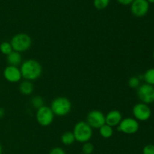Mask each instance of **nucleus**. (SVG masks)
Wrapping results in <instances>:
<instances>
[{
	"instance_id": "nucleus-1",
	"label": "nucleus",
	"mask_w": 154,
	"mask_h": 154,
	"mask_svg": "<svg viewBox=\"0 0 154 154\" xmlns=\"http://www.w3.org/2000/svg\"><path fill=\"white\" fill-rule=\"evenodd\" d=\"M20 70L23 78L26 81H32L38 79L41 77L42 74V66L37 60L29 59L21 63Z\"/></svg>"
},
{
	"instance_id": "nucleus-2",
	"label": "nucleus",
	"mask_w": 154,
	"mask_h": 154,
	"mask_svg": "<svg viewBox=\"0 0 154 154\" xmlns=\"http://www.w3.org/2000/svg\"><path fill=\"white\" fill-rule=\"evenodd\" d=\"M50 108L52 110L54 116L64 117L70 113L72 110V102L68 98L60 96L52 101Z\"/></svg>"
},
{
	"instance_id": "nucleus-3",
	"label": "nucleus",
	"mask_w": 154,
	"mask_h": 154,
	"mask_svg": "<svg viewBox=\"0 0 154 154\" xmlns=\"http://www.w3.org/2000/svg\"><path fill=\"white\" fill-rule=\"evenodd\" d=\"M75 141L80 143L88 142L93 136V129L86 121L78 122L73 129Z\"/></svg>"
},
{
	"instance_id": "nucleus-4",
	"label": "nucleus",
	"mask_w": 154,
	"mask_h": 154,
	"mask_svg": "<svg viewBox=\"0 0 154 154\" xmlns=\"http://www.w3.org/2000/svg\"><path fill=\"white\" fill-rule=\"evenodd\" d=\"M13 51L22 53L28 51L32 46V38L26 33H18L14 35L11 40Z\"/></svg>"
},
{
	"instance_id": "nucleus-5",
	"label": "nucleus",
	"mask_w": 154,
	"mask_h": 154,
	"mask_svg": "<svg viewBox=\"0 0 154 154\" xmlns=\"http://www.w3.org/2000/svg\"><path fill=\"white\" fill-rule=\"evenodd\" d=\"M35 117L38 123L43 127H46L53 123L54 114L50 107L44 105L37 110Z\"/></svg>"
},
{
	"instance_id": "nucleus-6",
	"label": "nucleus",
	"mask_w": 154,
	"mask_h": 154,
	"mask_svg": "<svg viewBox=\"0 0 154 154\" xmlns=\"http://www.w3.org/2000/svg\"><path fill=\"white\" fill-rule=\"evenodd\" d=\"M139 129V123L138 120L132 117L123 119L117 126V130L126 135H133Z\"/></svg>"
},
{
	"instance_id": "nucleus-7",
	"label": "nucleus",
	"mask_w": 154,
	"mask_h": 154,
	"mask_svg": "<svg viewBox=\"0 0 154 154\" xmlns=\"http://www.w3.org/2000/svg\"><path fill=\"white\" fill-rule=\"evenodd\" d=\"M137 95L142 103L149 105L154 102V87L147 84L139 86L137 90Z\"/></svg>"
},
{
	"instance_id": "nucleus-8",
	"label": "nucleus",
	"mask_w": 154,
	"mask_h": 154,
	"mask_svg": "<svg viewBox=\"0 0 154 154\" xmlns=\"http://www.w3.org/2000/svg\"><path fill=\"white\" fill-rule=\"evenodd\" d=\"M132 114L134 117L138 121H147L150 118L152 114L151 109L148 105L140 102L136 104L132 108Z\"/></svg>"
},
{
	"instance_id": "nucleus-9",
	"label": "nucleus",
	"mask_w": 154,
	"mask_h": 154,
	"mask_svg": "<svg viewBox=\"0 0 154 154\" xmlns=\"http://www.w3.org/2000/svg\"><path fill=\"white\" fill-rule=\"evenodd\" d=\"M86 122L90 125L92 129H99L105 124V115L102 111L93 110L88 113Z\"/></svg>"
},
{
	"instance_id": "nucleus-10",
	"label": "nucleus",
	"mask_w": 154,
	"mask_h": 154,
	"mask_svg": "<svg viewBox=\"0 0 154 154\" xmlns=\"http://www.w3.org/2000/svg\"><path fill=\"white\" fill-rule=\"evenodd\" d=\"M150 8V3L147 0H134L131 4V11L134 16L142 17L145 16Z\"/></svg>"
},
{
	"instance_id": "nucleus-11",
	"label": "nucleus",
	"mask_w": 154,
	"mask_h": 154,
	"mask_svg": "<svg viewBox=\"0 0 154 154\" xmlns=\"http://www.w3.org/2000/svg\"><path fill=\"white\" fill-rule=\"evenodd\" d=\"M3 77L8 82L10 83H17L22 79V75L19 68L12 66H8L5 68Z\"/></svg>"
},
{
	"instance_id": "nucleus-12",
	"label": "nucleus",
	"mask_w": 154,
	"mask_h": 154,
	"mask_svg": "<svg viewBox=\"0 0 154 154\" xmlns=\"http://www.w3.org/2000/svg\"><path fill=\"white\" fill-rule=\"evenodd\" d=\"M123 120L122 114L117 110H112L109 111L105 116V124L114 127L117 126Z\"/></svg>"
},
{
	"instance_id": "nucleus-13",
	"label": "nucleus",
	"mask_w": 154,
	"mask_h": 154,
	"mask_svg": "<svg viewBox=\"0 0 154 154\" xmlns=\"http://www.w3.org/2000/svg\"><path fill=\"white\" fill-rule=\"evenodd\" d=\"M7 63L8 66H17L22 63V55L20 53L13 51L7 56Z\"/></svg>"
},
{
	"instance_id": "nucleus-14",
	"label": "nucleus",
	"mask_w": 154,
	"mask_h": 154,
	"mask_svg": "<svg viewBox=\"0 0 154 154\" xmlns=\"http://www.w3.org/2000/svg\"><path fill=\"white\" fill-rule=\"evenodd\" d=\"M19 90L21 94L29 96L32 93L34 90V85L32 83V81L24 80L23 81H21L19 85Z\"/></svg>"
},
{
	"instance_id": "nucleus-15",
	"label": "nucleus",
	"mask_w": 154,
	"mask_h": 154,
	"mask_svg": "<svg viewBox=\"0 0 154 154\" xmlns=\"http://www.w3.org/2000/svg\"><path fill=\"white\" fill-rule=\"evenodd\" d=\"M75 141V136H74L73 132H64L61 136V142L63 143L64 145L69 146L72 145L74 142Z\"/></svg>"
},
{
	"instance_id": "nucleus-16",
	"label": "nucleus",
	"mask_w": 154,
	"mask_h": 154,
	"mask_svg": "<svg viewBox=\"0 0 154 154\" xmlns=\"http://www.w3.org/2000/svg\"><path fill=\"white\" fill-rule=\"evenodd\" d=\"M99 134L101 135V136L105 138H109L114 134V129L113 127L108 126V125L105 124L102 126V127L99 128Z\"/></svg>"
},
{
	"instance_id": "nucleus-17",
	"label": "nucleus",
	"mask_w": 154,
	"mask_h": 154,
	"mask_svg": "<svg viewBox=\"0 0 154 154\" xmlns=\"http://www.w3.org/2000/svg\"><path fill=\"white\" fill-rule=\"evenodd\" d=\"M143 78H144L146 84L154 86V68L147 69L144 73Z\"/></svg>"
},
{
	"instance_id": "nucleus-18",
	"label": "nucleus",
	"mask_w": 154,
	"mask_h": 154,
	"mask_svg": "<svg viewBox=\"0 0 154 154\" xmlns=\"http://www.w3.org/2000/svg\"><path fill=\"white\" fill-rule=\"evenodd\" d=\"M0 51H1L2 54L6 56L11 54L13 51V48H12V46L10 42H4L1 43V45H0Z\"/></svg>"
},
{
	"instance_id": "nucleus-19",
	"label": "nucleus",
	"mask_w": 154,
	"mask_h": 154,
	"mask_svg": "<svg viewBox=\"0 0 154 154\" xmlns=\"http://www.w3.org/2000/svg\"><path fill=\"white\" fill-rule=\"evenodd\" d=\"M44 103H45L44 99L39 96H34V97H32V99L31 100L32 106L37 110L39 109L40 108H42V106H44V105H45Z\"/></svg>"
},
{
	"instance_id": "nucleus-20",
	"label": "nucleus",
	"mask_w": 154,
	"mask_h": 154,
	"mask_svg": "<svg viewBox=\"0 0 154 154\" xmlns=\"http://www.w3.org/2000/svg\"><path fill=\"white\" fill-rule=\"evenodd\" d=\"M110 3V0H93V5L95 8L99 10L106 8Z\"/></svg>"
},
{
	"instance_id": "nucleus-21",
	"label": "nucleus",
	"mask_w": 154,
	"mask_h": 154,
	"mask_svg": "<svg viewBox=\"0 0 154 154\" xmlns=\"http://www.w3.org/2000/svg\"><path fill=\"white\" fill-rule=\"evenodd\" d=\"M128 85L130 88H138L140 86V78L137 76L131 77L128 81Z\"/></svg>"
},
{
	"instance_id": "nucleus-22",
	"label": "nucleus",
	"mask_w": 154,
	"mask_h": 154,
	"mask_svg": "<svg viewBox=\"0 0 154 154\" xmlns=\"http://www.w3.org/2000/svg\"><path fill=\"white\" fill-rule=\"evenodd\" d=\"M94 151V146L92 143L86 142L84 143L82 146V153L83 154H92Z\"/></svg>"
},
{
	"instance_id": "nucleus-23",
	"label": "nucleus",
	"mask_w": 154,
	"mask_h": 154,
	"mask_svg": "<svg viewBox=\"0 0 154 154\" xmlns=\"http://www.w3.org/2000/svg\"><path fill=\"white\" fill-rule=\"evenodd\" d=\"M143 154H154L153 144H147L143 148Z\"/></svg>"
},
{
	"instance_id": "nucleus-24",
	"label": "nucleus",
	"mask_w": 154,
	"mask_h": 154,
	"mask_svg": "<svg viewBox=\"0 0 154 154\" xmlns=\"http://www.w3.org/2000/svg\"><path fill=\"white\" fill-rule=\"evenodd\" d=\"M49 154H66V153L63 148L57 147H54V148H53L52 150L50 151Z\"/></svg>"
},
{
	"instance_id": "nucleus-25",
	"label": "nucleus",
	"mask_w": 154,
	"mask_h": 154,
	"mask_svg": "<svg viewBox=\"0 0 154 154\" xmlns=\"http://www.w3.org/2000/svg\"><path fill=\"white\" fill-rule=\"evenodd\" d=\"M120 4L123 5H131L134 0H117Z\"/></svg>"
},
{
	"instance_id": "nucleus-26",
	"label": "nucleus",
	"mask_w": 154,
	"mask_h": 154,
	"mask_svg": "<svg viewBox=\"0 0 154 154\" xmlns=\"http://www.w3.org/2000/svg\"><path fill=\"white\" fill-rule=\"evenodd\" d=\"M5 111L4 108H0V119L3 118L5 116Z\"/></svg>"
},
{
	"instance_id": "nucleus-27",
	"label": "nucleus",
	"mask_w": 154,
	"mask_h": 154,
	"mask_svg": "<svg viewBox=\"0 0 154 154\" xmlns=\"http://www.w3.org/2000/svg\"><path fill=\"white\" fill-rule=\"evenodd\" d=\"M2 153V144L0 143V154Z\"/></svg>"
},
{
	"instance_id": "nucleus-28",
	"label": "nucleus",
	"mask_w": 154,
	"mask_h": 154,
	"mask_svg": "<svg viewBox=\"0 0 154 154\" xmlns=\"http://www.w3.org/2000/svg\"><path fill=\"white\" fill-rule=\"evenodd\" d=\"M149 3H154V0H147Z\"/></svg>"
},
{
	"instance_id": "nucleus-29",
	"label": "nucleus",
	"mask_w": 154,
	"mask_h": 154,
	"mask_svg": "<svg viewBox=\"0 0 154 154\" xmlns=\"http://www.w3.org/2000/svg\"><path fill=\"white\" fill-rule=\"evenodd\" d=\"M153 59H154V52H153Z\"/></svg>"
},
{
	"instance_id": "nucleus-30",
	"label": "nucleus",
	"mask_w": 154,
	"mask_h": 154,
	"mask_svg": "<svg viewBox=\"0 0 154 154\" xmlns=\"http://www.w3.org/2000/svg\"><path fill=\"white\" fill-rule=\"evenodd\" d=\"M81 154H83V153H81Z\"/></svg>"
}]
</instances>
